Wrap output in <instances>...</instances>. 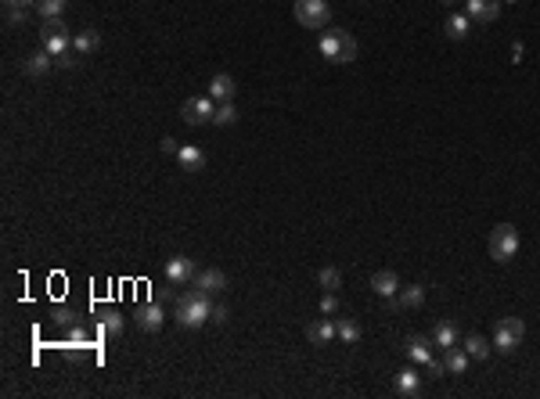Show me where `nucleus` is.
Returning a JSON list of instances; mask_svg holds the SVG:
<instances>
[{
	"mask_svg": "<svg viewBox=\"0 0 540 399\" xmlns=\"http://www.w3.org/2000/svg\"><path fill=\"white\" fill-rule=\"evenodd\" d=\"M173 320L180 324V327H188V331H195V327H202V324H209L212 320V295L209 292H188L180 302H177V313H173Z\"/></svg>",
	"mask_w": 540,
	"mask_h": 399,
	"instance_id": "f257e3e1",
	"label": "nucleus"
},
{
	"mask_svg": "<svg viewBox=\"0 0 540 399\" xmlns=\"http://www.w3.org/2000/svg\"><path fill=\"white\" fill-rule=\"evenodd\" d=\"M317 50L324 62H335V65H350L357 58V40L346 29H324L317 40Z\"/></svg>",
	"mask_w": 540,
	"mask_h": 399,
	"instance_id": "f03ea898",
	"label": "nucleus"
},
{
	"mask_svg": "<svg viewBox=\"0 0 540 399\" xmlns=\"http://www.w3.org/2000/svg\"><path fill=\"white\" fill-rule=\"evenodd\" d=\"M296 22L303 29H328L332 22V8H328V0H296Z\"/></svg>",
	"mask_w": 540,
	"mask_h": 399,
	"instance_id": "7ed1b4c3",
	"label": "nucleus"
},
{
	"mask_svg": "<svg viewBox=\"0 0 540 399\" xmlns=\"http://www.w3.org/2000/svg\"><path fill=\"white\" fill-rule=\"evenodd\" d=\"M522 334H526V324H522V317H501L497 324H494V349L497 353H515L519 349V341H522Z\"/></svg>",
	"mask_w": 540,
	"mask_h": 399,
	"instance_id": "20e7f679",
	"label": "nucleus"
},
{
	"mask_svg": "<svg viewBox=\"0 0 540 399\" xmlns=\"http://www.w3.org/2000/svg\"><path fill=\"white\" fill-rule=\"evenodd\" d=\"M40 43H43V50H50V54H54V58H58V54H65V50L72 47V36H69L65 18H43Z\"/></svg>",
	"mask_w": 540,
	"mask_h": 399,
	"instance_id": "39448f33",
	"label": "nucleus"
},
{
	"mask_svg": "<svg viewBox=\"0 0 540 399\" xmlns=\"http://www.w3.org/2000/svg\"><path fill=\"white\" fill-rule=\"evenodd\" d=\"M515 252H519V231L512 223H497L494 234H490V256L497 263H512Z\"/></svg>",
	"mask_w": 540,
	"mask_h": 399,
	"instance_id": "423d86ee",
	"label": "nucleus"
},
{
	"mask_svg": "<svg viewBox=\"0 0 540 399\" xmlns=\"http://www.w3.org/2000/svg\"><path fill=\"white\" fill-rule=\"evenodd\" d=\"M212 116H216V104H212V97H188V101L180 104V119H184L188 126L212 123Z\"/></svg>",
	"mask_w": 540,
	"mask_h": 399,
	"instance_id": "0eeeda50",
	"label": "nucleus"
},
{
	"mask_svg": "<svg viewBox=\"0 0 540 399\" xmlns=\"http://www.w3.org/2000/svg\"><path fill=\"white\" fill-rule=\"evenodd\" d=\"M166 280L173 284V288L191 284V280H195V259H188V256H170V259H166Z\"/></svg>",
	"mask_w": 540,
	"mask_h": 399,
	"instance_id": "6e6552de",
	"label": "nucleus"
},
{
	"mask_svg": "<svg viewBox=\"0 0 540 399\" xmlns=\"http://www.w3.org/2000/svg\"><path fill=\"white\" fill-rule=\"evenodd\" d=\"M50 65H58V62H54V54H50V50H43V47L22 58V72H26L29 80H43V76L50 72Z\"/></svg>",
	"mask_w": 540,
	"mask_h": 399,
	"instance_id": "1a4fd4ad",
	"label": "nucleus"
},
{
	"mask_svg": "<svg viewBox=\"0 0 540 399\" xmlns=\"http://www.w3.org/2000/svg\"><path fill=\"white\" fill-rule=\"evenodd\" d=\"M134 320H137V327L141 331H158L162 324H166V310H162L158 302H144V306H137V313H134Z\"/></svg>",
	"mask_w": 540,
	"mask_h": 399,
	"instance_id": "9d476101",
	"label": "nucleus"
},
{
	"mask_svg": "<svg viewBox=\"0 0 540 399\" xmlns=\"http://www.w3.org/2000/svg\"><path fill=\"white\" fill-rule=\"evenodd\" d=\"M465 15L475 22H497L501 0H465Z\"/></svg>",
	"mask_w": 540,
	"mask_h": 399,
	"instance_id": "9b49d317",
	"label": "nucleus"
},
{
	"mask_svg": "<svg viewBox=\"0 0 540 399\" xmlns=\"http://www.w3.org/2000/svg\"><path fill=\"white\" fill-rule=\"evenodd\" d=\"M195 288H198V292H209V295L224 292V288H227V273H224V270H216V266L198 270V273H195Z\"/></svg>",
	"mask_w": 540,
	"mask_h": 399,
	"instance_id": "f8f14e48",
	"label": "nucleus"
},
{
	"mask_svg": "<svg viewBox=\"0 0 540 399\" xmlns=\"http://www.w3.org/2000/svg\"><path fill=\"white\" fill-rule=\"evenodd\" d=\"M177 162H180L184 173H202V169H205V151H202L198 144H180Z\"/></svg>",
	"mask_w": 540,
	"mask_h": 399,
	"instance_id": "ddd939ff",
	"label": "nucleus"
},
{
	"mask_svg": "<svg viewBox=\"0 0 540 399\" xmlns=\"http://www.w3.org/2000/svg\"><path fill=\"white\" fill-rule=\"evenodd\" d=\"M393 388H396V395H404V399H414V395L421 392V374H418L414 367H404V371H396V381H393Z\"/></svg>",
	"mask_w": 540,
	"mask_h": 399,
	"instance_id": "4468645a",
	"label": "nucleus"
},
{
	"mask_svg": "<svg viewBox=\"0 0 540 399\" xmlns=\"http://www.w3.org/2000/svg\"><path fill=\"white\" fill-rule=\"evenodd\" d=\"M371 288L382 295V299H396V295H400V277H396L393 270H378V273L371 277Z\"/></svg>",
	"mask_w": 540,
	"mask_h": 399,
	"instance_id": "2eb2a0df",
	"label": "nucleus"
},
{
	"mask_svg": "<svg viewBox=\"0 0 540 399\" xmlns=\"http://www.w3.org/2000/svg\"><path fill=\"white\" fill-rule=\"evenodd\" d=\"M234 90H238V83H234V76H227V72H216V76L209 80V97H212V101H231Z\"/></svg>",
	"mask_w": 540,
	"mask_h": 399,
	"instance_id": "dca6fc26",
	"label": "nucleus"
},
{
	"mask_svg": "<svg viewBox=\"0 0 540 399\" xmlns=\"http://www.w3.org/2000/svg\"><path fill=\"white\" fill-rule=\"evenodd\" d=\"M306 338H310V346H328V341L335 338V320H313V324H306Z\"/></svg>",
	"mask_w": 540,
	"mask_h": 399,
	"instance_id": "f3484780",
	"label": "nucleus"
},
{
	"mask_svg": "<svg viewBox=\"0 0 540 399\" xmlns=\"http://www.w3.org/2000/svg\"><path fill=\"white\" fill-rule=\"evenodd\" d=\"M432 341H436L440 349H447V346H458V341H461V331H458V324H454V320H440L436 327H432Z\"/></svg>",
	"mask_w": 540,
	"mask_h": 399,
	"instance_id": "a211bd4d",
	"label": "nucleus"
},
{
	"mask_svg": "<svg viewBox=\"0 0 540 399\" xmlns=\"http://www.w3.org/2000/svg\"><path fill=\"white\" fill-rule=\"evenodd\" d=\"M461 349L468 353V360H486L494 353V341H486L482 334H468L465 341H461Z\"/></svg>",
	"mask_w": 540,
	"mask_h": 399,
	"instance_id": "6ab92c4d",
	"label": "nucleus"
},
{
	"mask_svg": "<svg viewBox=\"0 0 540 399\" xmlns=\"http://www.w3.org/2000/svg\"><path fill=\"white\" fill-rule=\"evenodd\" d=\"M428 346H432L428 338H421V334H411L404 349H407V356H411L414 364H421V367H425V364L432 360V349H428Z\"/></svg>",
	"mask_w": 540,
	"mask_h": 399,
	"instance_id": "aec40b11",
	"label": "nucleus"
},
{
	"mask_svg": "<svg viewBox=\"0 0 540 399\" xmlns=\"http://www.w3.org/2000/svg\"><path fill=\"white\" fill-rule=\"evenodd\" d=\"M97 47H101V33H97V29H80V33L72 36V50L83 54V58H87V54H94Z\"/></svg>",
	"mask_w": 540,
	"mask_h": 399,
	"instance_id": "412c9836",
	"label": "nucleus"
},
{
	"mask_svg": "<svg viewBox=\"0 0 540 399\" xmlns=\"http://www.w3.org/2000/svg\"><path fill=\"white\" fill-rule=\"evenodd\" d=\"M443 367H447V374H465L468 371V353L461 346H447L443 349Z\"/></svg>",
	"mask_w": 540,
	"mask_h": 399,
	"instance_id": "4be33fe9",
	"label": "nucleus"
},
{
	"mask_svg": "<svg viewBox=\"0 0 540 399\" xmlns=\"http://www.w3.org/2000/svg\"><path fill=\"white\" fill-rule=\"evenodd\" d=\"M335 338H342L346 346H357V341H360V324H357L353 317H339V324H335Z\"/></svg>",
	"mask_w": 540,
	"mask_h": 399,
	"instance_id": "5701e85b",
	"label": "nucleus"
},
{
	"mask_svg": "<svg viewBox=\"0 0 540 399\" xmlns=\"http://www.w3.org/2000/svg\"><path fill=\"white\" fill-rule=\"evenodd\" d=\"M396 302H400L404 310H418V306L425 302V288H421V284H407V288H400Z\"/></svg>",
	"mask_w": 540,
	"mask_h": 399,
	"instance_id": "b1692460",
	"label": "nucleus"
},
{
	"mask_svg": "<svg viewBox=\"0 0 540 399\" xmlns=\"http://www.w3.org/2000/svg\"><path fill=\"white\" fill-rule=\"evenodd\" d=\"M317 284H320L324 292H339V288H342V270H339V266H320Z\"/></svg>",
	"mask_w": 540,
	"mask_h": 399,
	"instance_id": "393cba45",
	"label": "nucleus"
},
{
	"mask_svg": "<svg viewBox=\"0 0 540 399\" xmlns=\"http://www.w3.org/2000/svg\"><path fill=\"white\" fill-rule=\"evenodd\" d=\"M443 33H447V40H465L468 36V15H450L447 22H443Z\"/></svg>",
	"mask_w": 540,
	"mask_h": 399,
	"instance_id": "a878e982",
	"label": "nucleus"
},
{
	"mask_svg": "<svg viewBox=\"0 0 540 399\" xmlns=\"http://www.w3.org/2000/svg\"><path fill=\"white\" fill-rule=\"evenodd\" d=\"M238 123V108L231 101H220L216 104V116H212V126H234Z\"/></svg>",
	"mask_w": 540,
	"mask_h": 399,
	"instance_id": "bb28decb",
	"label": "nucleus"
},
{
	"mask_svg": "<svg viewBox=\"0 0 540 399\" xmlns=\"http://www.w3.org/2000/svg\"><path fill=\"white\" fill-rule=\"evenodd\" d=\"M33 8L40 11V18H62V11L69 8V0H36Z\"/></svg>",
	"mask_w": 540,
	"mask_h": 399,
	"instance_id": "cd10ccee",
	"label": "nucleus"
},
{
	"mask_svg": "<svg viewBox=\"0 0 540 399\" xmlns=\"http://www.w3.org/2000/svg\"><path fill=\"white\" fill-rule=\"evenodd\" d=\"M123 324H126V320H123V313H116V310H108V313L101 317L104 334H112V338H116V334H123Z\"/></svg>",
	"mask_w": 540,
	"mask_h": 399,
	"instance_id": "c85d7f7f",
	"label": "nucleus"
},
{
	"mask_svg": "<svg viewBox=\"0 0 540 399\" xmlns=\"http://www.w3.org/2000/svg\"><path fill=\"white\" fill-rule=\"evenodd\" d=\"M26 18H29V8H22V4H8V15H4V22H8V26H26Z\"/></svg>",
	"mask_w": 540,
	"mask_h": 399,
	"instance_id": "c756f323",
	"label": "nucleus"
},
{
	"mask_svg": "<svg viewBox=\"0 0 540 399\" xmlns=\"http://www.w3.org/2000/svg\"><path fill=\"white\" fill-rule=\"evenodd\" d=\"M320 313H324V317H332V313H339V295H335V292H328V295H324V299H320Z\"/></svg>",
	"mask_w": 540,
	"mask_h": 399,
	"instance_id": "7c9ffc66",
	"label": "nucleus"
},
{
	"mask_svg": "<svg viewBox=\"0 0 540 399\" xmlns=\"http://www.w3.org/2000/svg\"><path fill=\"white\" fill-rule=\"evenodd\" d=\"M54 324H62V327H72V324H76V317H72V310H65V306H58V310H54Z\"/></svg>",
	"mask_w": 540,
	"mask_h": 399,
	"instance_id": "2f4dec72",
	"label": "nucleus"
},
{
	"mask_svg": "<svg viewBox=\"0 0 540 399\" xmlns=\"http://www.w3.org/2000/svg\"><path fill=\"white\" fill-rule=\"evenodd\" d=\"M425 371H428V378H443V374H447V367H443V360H436V356H432V360L425 364Z\"/></svg>",
	"mask_w": 540,
	"mask_h": 399,
	"instance_id": "473e14b6",
	"label": "nucleus"
},
{
	"mask_svg": "<svg viewBox=\"0 0 540 399\" xmlns=\"http://www.w3.org/2000/svg\"><path fill=\"white\" fill-rule=\"evenodd\" d=\"M158 148H162V155H177V151H180V144H177L173 137H162V144H158Z\"/></svg>",
	"mask_w": 540,
	"mask_h": 399,
	"instance_id": "72a5a7b5",
	"label": "nucleus"
},
{
	"mask_svg": "<svg viewBox=\"0 0 540 399\" xmlns=\"http://www.w3.org/2000/svg\"><path fill=\"white\" fill-rule=\"evenodd\" d=\"M76 58H83V54H76ZM76 58H72V54L65 50V54H58V58H54V62H58L62 69H72V65H76Z\"/></svg>",
	"mask_w": 540,
	"mask_h": 399,
	"instance_id": "f704fd0d",
	"label": "nucleus"
},
{
	"mask_svg": "<svg viewBox=\"0 0 540 399\" xmlns=\"http://www.w3.org/2000/svg\"><path fill=\"white\" fill-rule=\"evenodd\" d=\"M227 306H212V324H227Z\"/></svg>",
	"mask_w": 540,
	"mask_h": 399,
	"instance_id": "c9c22d12",
	"label": "nucleus"
},
{
	"mask_svg": "<svg viewBox=\"0 0 540 399\" xmlns=\"http://www.w3.org/2000/svg\"><path fill=\"white\" fill-rule=\"evenodd\" d=\"M69 338H72V341H80V346H87V331H83L80 324H72V331H69Z\"/></svg>",
	"mask_w": 540,
	"mask_h": 399,
	"instance_id": "e433bc0d",
	"label": "nucleus"
},
{
	"mask_svg": "<svg viewBox=\"0 0 540 399\" xmlns=\"http://www.w3.org/2000/svg\"><path fill=\"white\" fill-rule=\"evenodd\" d=\"M4 4H22V8H29V4H36V0H4Z\"/></svg>",
	"mask_w": 540,
	"mask_h": 399,
	"instance_id": "4c0bfd02",
	"label": "nucleus"
},
{
	"mask_svg": "<svg viewBox=\"0 0 540 399\" xmlns=\"http://www.w3.org/2000/svg\"><path fill=\"white\" fill-rule=\"evenodd\" d=\"M443 4H458V0H443Z\"/></svg>",
	"mask_w": 540,
	"mask_h": 399,
	"instance_id": "58836bf2",
	"label": "nucleus"
},
{
	"mask_svg": "<svg viewBox=\"0 0 540 399\" xmlns=\"http://www.w3.org/2000/svg\"><path fill=\"white\" fill-rule=\"evenodd\" d=\"M508 4H515V0H508Z\"/></svg>",
	"mask_w": 540,
	"mask_h": 399,
	"instance_id": "ea45409f",
	"label": "nucleus"
}]
</instances>
